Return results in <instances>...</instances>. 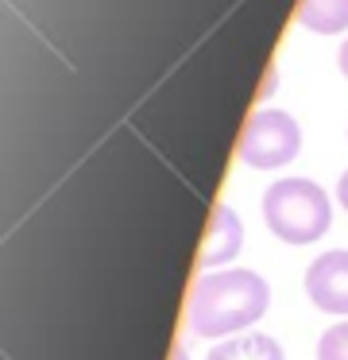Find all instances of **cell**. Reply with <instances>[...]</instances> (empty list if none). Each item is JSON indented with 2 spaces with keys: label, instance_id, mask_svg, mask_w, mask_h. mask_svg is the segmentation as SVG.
<instances>
[{
  "label": "cell",
  "instance_id": "cell-6",
  "mask_svg": "<svg viewBox=\"0 0 348 360\" xmlns=\"http://www.w3.org/2000/svg\"><path fill=\"white\" fill-rule=\"evenodd\" d=\"M205 360H286L283 345L267 333H236L209 349Z\"/></svg>",
  "mask_w": 348,
  "mask_h": 360
},
{
  "label": "cell",
  "instance_id": "cell-2",
  "mask_svg": "<svg viewBox=\"0 0 348 360\" xmlns=\"http://www.w3.org/2000/svg\"><path fill=\"white\" fill-rule=\"evenodd\" d=\"M263 221L286 244H314L333 225V202L309 179H278L263 194Z\"/></svg>",
  "mask_w": 348,
  "mask_h": 360
},
{
  "label": "cell",
  "instance_id": "cell-11",
  "mask_svg": "<svg viewBox=\"0 0 348 360\" xmlns=\"http://www.w3.org/2000/svg\"><path fill=\"white\" fill-rule=\"evenodd\" d=\"M170 360H186V345H182V341L174 345V352H170Z\"/></svg>",
  "mask_w": 348,
  "mask_h": 360
},
{
  "label": "cell",
  "instance_id": "cell-3",
  "mask_svg": "<svg viewBox=\"0 0 348 360\" xmlns=\"http://www.w3.org/2000/svg\"><path fill=\"white\" fill-rule=\"evenodd\" d=\"M302 148V128L283 109H259L240 136V159L255 171H278Z\"/></svg>",
  "mask_w": 348,
  "mask_h": 360
},
{
  "label": "cell",
  "instance_id": "cell-4",
  "mask_svg": "<svg viewBox=\"0 0 348 360\" xmlns=\"http://www.w3.org/2000/svg\"><path fill=\"white\" fill-rule=\"evenodd\" d=\"M306 295L317 310L348 318V252L344 248L321 252L306 267Z\"/></svg>",
  "mask_w": 348,
  "mask_h": 360
},
{
  "label": "cell",
  "instance_id": "cell-8",
  "mask_svg": "<svg viewBox=\"0 0 348 360\" xmlns=\"http://www.w3.org/2000/svg\"><path fill=\"white\" fill-rule=\"evenodd\" d=\"M317 360H348V318L321 333V341H317Z\"/></svg>",
  "mask_w": 348,
  "mask_h": 360
},
{
  "label": "cell",
  "instance_id": "cell-10",
  "mask_svg": "<svg viewBox=\"0 0 348 360\" xmlns=\"http://www.w3.org/2000/svg\"><path fill=\"white\" fill-rule=\"evenodd\" d=\"M337 63H340V74L348 78V39H344V47H340V58H337Z\"/></svg>",
  "mask_w": 348,
  "mask_h": 360
},
{
  "label": "cell",
  "instance_id": "cell-5",
  "mask_svg": "<svg viewBox=\"0 0 348 360\" xmlns=\"http://www.w3.org/2000/svg\"><path fill=\"white\" fill-rule=\"evenodd\" d=\"M244 248V225H240V213L232 205H217L213 217H209V233L201 244V267H228L232 259Z\"/></svg>",
  "mask_w": 348,
  "mask_h": 360
},
{
  "label": "cell",
  "instance_id": "cell-9",
  "mask_svg": "<svg viewBox=\"0 0 348 360\" xmlns=\"http://www.w3.org/2000/svg\"><path fill=\"white\" fill-rule=\"evenodd\" d=\"M337 202H340V205H344V210H348V171L340 174V182H337Z\"/></svg>",
  "mask_w": 348,
  "mask_h": 360
},
{
  "label": "cell",
  "instance_id": "cell-7",
  "mask_svg": "<svg viewBox=\"0 0 348 360\" xmlns=\"http://www.w3.org/2000/svg\"><path fill=\"white\" fill-rule=\"evenodd\" d=\"M298 20L317 35H340L348 32V0H302Z\"/></svg>",
  "mask_w": 348,
  "mask_h": 360
},
{
  "label": "cell",
  "instance_id": "cell-1",
  "mask_svg": "<svg viewBox=\"0 0 348 360\" xmlns=\"http://www.w3.org/2000/svg\"><path fill=\"white\" fill-rule=\"evenodd\" d=\"M267 306L271 287L263 275L247 267H221V271H205L193 283L186 321L193 337H236L252 329L267 314Z\"/></svg>",
  "mask_w": 348,
  "mask_h": 360
}]
</instances>
